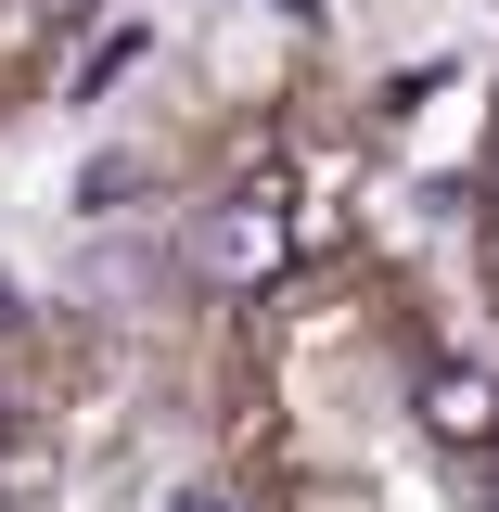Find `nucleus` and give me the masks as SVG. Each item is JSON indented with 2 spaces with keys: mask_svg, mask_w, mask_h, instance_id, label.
Wrapping results in <instances>:
<instances>
[{
  "mask_svg": "<svg viewBox=\"0 0 499 512\" xmlns=\"http://www.w3.org/2000/svg\"><path fill=\"white\" fill-rule=\"evenodd\" d=\"M205 448L231 512H499V346L436 218L333 128H282L231 192Z\"/></svg>",
  "mask_w": 499,
  "mask_h": 512,
  "instance_id": "obj_1",
  "label": "nucleus"
},
{
  "mask_svg": "<svg viewBox=\"0 0 499 512\" xmlns=\"http://www.w3.org/2000/svg\"><path fill=\"white\" fill-rule=\"evenodd\" d=\"M436 244H448L461 308L487 320V346H499V64H487V103H474V128H461V167H448V218H436Z\"/></svg>",
  "mask_w": 499,
  "mask_h": 512,
  "instance_id": "obj_2",
  "label": "nucleus"
}]
</instances>
